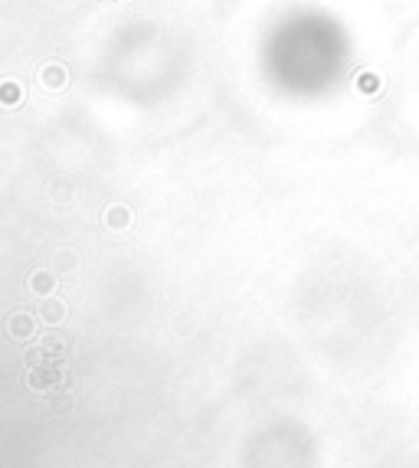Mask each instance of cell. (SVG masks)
<instances>
[{
    "mask_svg": "<svg viewBox=\"0 0 419 468\" xmlns=\"http://www.w3.org/2000/svg\"><path fill=\"white\" fill-rule=\"evenodd\" d=\"M10 334L13 337H30L33 334V318L30 315H13L10 318Z\"/></svg>",
    "mask_w": 419,
    "mask_h": 468,
    "instance_id": "5b68a950",
    "label": "cell"
},
{
    "mask_svg": "<svg viewBox=\"0 0 419 468\" xmlns=\"http://www.w3.org/2000/svg\"><path fill=\"white\" fill-rule=\"evenodd\" d=\"M17 102H20L17 82H0V105H17Z\"/></svg>",
    "mask_w": 419,
    "mask_h": 468,
    "instance_id": "8992f818",
    "label": "cell"
},
{
    "mask_svg": "<svg viewBox=\"0 0 419 468\" xmlns=\"http://www.w3.org/2000/svg\"><path fill=\"white\" fill-rule=\"evenodd\" d=\"M39 315H43V321H49V325H59V321L66 318V305L56 301V298H46L43 308H39Z\"/></svg>",
    "mask_w": 419,
    "mask_h": 468,
    "instance_id": "7a4b0ae2",
    "label": "cell"
},
{
    "mask_svg": "<svg viewBox=\"0 0 419 468\" xmlns=\"http://www.w3.org/2000/svg\"><path fill=\"white\" fill-rule=\"evenodd\" d=\"M105 223H108L112 230H124V226L131 223V210H124V207H112V210L105 213Z\"/></svg>",
    "mask_w": 419,
    "mask_h": 468,
    "instance_id": "277c9868",
    "label": "cell"
},
{
    "mask_svg": "<svg viewBox=\"0 0 419 468\" xmlns=\"http://www.w3.org/2000/svg\"><path fill=\"white\" fill-rule=\"evenodd\" d=\"M43 86L46 89H63L66 86V66H63V63H49V66L43 69Z\"/></svg>",
    "mask_w": 419,
    "mask_h": 468,
    "instance_id": "6da1fadb",
    "label": "cell"
},
{
    "mask_svg": "<svg viewBox=\"0 0 419 468\" xmlns=\"http://www.w3.org/2000/svg\"><path fill=\"white\" fill-rule=\"evenodd\" d=\"M30 288H33L37 295H49V292L56 288V278L49 275V272H33V278H30Z\"/></svg>",
    "mask_w": 419,
    "mask_h": 468,
    "instance_id": "3957f363",
    "label": "cell"
}]
</instances>
